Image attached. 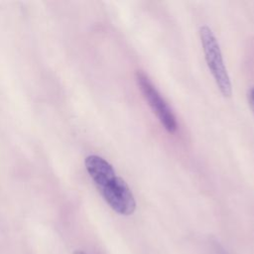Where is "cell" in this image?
Listing matches in <instances>:
<instances>
[{
  "label": "cell",
  "mask_w": 254,
  "mask_h": 254,
  "mask_svg": "<svg viewBox=\"0 0 254 254\" xmlns=\"http://www.w3.org/2000/svg\"><path fill=\"white\" fill-rule=\"evenodd\" d=\"M248 101H249V105L254 113V85L249 89L248 92Z\"/></svg>",
  "instance_id": "obj_4"
},
{
  "label": "cell",
  "mask_w": 254,
  "mask_h": 254,
  "mask_svg": "<svg viewBox=\"0 0 254 254\" xmlns=\"http://www.w3.org/2000/svg\"><path fill=\"white\" fill-rule=\"evenodd\" d=\"M135 79L143 96L164 128L170 133L176 132L178 129L176 116L149 76L143 70H137L135 72Z\"/></svg>",
  "instance_id": "obj_3"
},
{
  "label": "cell",
  "mask_w": 254,
  "mask_h": 254,
  "mask_svg": "<svg viewBox=\"0 0 254 254\" xmlns=\"http://www.w3.org/2000/svg\"><path fill=\"white\" fill-rule=\"evenodd\" d=\"M199 37L207 66L212 73L215 83L222 95L224 97H229L232 93V87L224 65L219 44L211 29L205 25L200 26Z\"/></svg>",
  "instance_id": "obj_2"
},
{
  "label": "cell",
  "mask_w": 254,
  "mask_h": 254,
  "mask_svg": "<svg viewBox=\"0 0 254 254\" xmlns=\"http://www.w3.org/2000/svg\"><path fill=\"white\" fill-rule=\"evenodd\" d=\"M73 254H87V253H85L84 251H81V250H76L73 252Z\"/></svg>",
  "instance_id": "obj_5"
},
{
  "label": "cell",
  "mask_w": 254,
  "mask_h": 254,
  "mask_svg": "<svg viewBox=\"0 0 254 254\" xmlns=\"http://www.w3.org/2000/svg\"><path fill=\"white\" fill-rule=\"evenodd\" d=\"M85 167L102 197L115 212L130 215L135 211L136 201L131 190L105 159L90 155L85 159Z\"/></svg>",
  "instance_id": "obj_1"
}]
</instances>
